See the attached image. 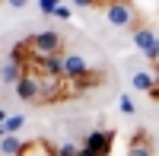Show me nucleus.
Wrapping results in <instances>:
<instances>
[{
    "instance_id": "15",
    "label": "nucleus",
    "mask_w": 159,
    "mask_h": 156,
    "mask_svg": "<svg viewBox=\"0 0 159 156\" xmlns=\"http://www.w3.org/2000/svg\"><path fill=\"white\" fill-rule=\"evenodd\" d=\"M7 118H10V115H7L3 108H0V124H7Z\"/></svg>"
},
{
    "instance_id": "13",
    "label": "nucleus",
    "mask_w": 159,
    "mask_h": 156,
    "mask_svg": "<svg viewBox=\"0 0 159 156\" xmlns=\"http://www.w3.org/2000/svg\"><path fill=\"white\" fill-rule=\"evenodd\" d=\"M38 10H42L45 16H54V10H57V3H54V0H38Z\"/></svg>"
},
{
    "instance_id": "10",
    "label": "nucleus",
    "mask_w": 159,
    "mask_h": 156,
    "mask_svg": "<svg viewBox=\"0 0 159 156\" xmlns=\"http://www.w3.org/2000/svg\"><path fill=\"white\" fill-rule=\"evenodd\" d=\"M54 156H80V144H57L54 147Z\"/></svg>"
},
{
    "instance_id": "3",
    "label": "nucleus",
    "mask_w": 159,
    "mask_h": 156,
    "mask_svg": "<svg viewBox=\"0 0 159 156\" xmlns=\"http://www.w3.org/2000/svg\"><path fill=\"white\" fill-rule=\"evenodd\" d=\"M115 137V131H89L86 140L80 144V156H111Z\"/></svg>"
},
{
    "instance_id": "9",
    "label": "nucleus",
    "mask_w": 159,
    "mask_h": 156,
    "mask_svg": "<svg viewBox=\"0 0 159 156\" xmlns=\"http://www.w3.org/2000/svg\"><path fill=\"white\" fill-rule=\"evenodd\" d=\"M19 150H22V140H19L16 134H7L3 140H0V153H7V156H19Z\"/></svg>"
},
{
    "instance_id": "6",
    "label": "nucleus",
    "mask_w": 159,
    "mask_h": 156,
    "mask_svg": "<svg viewBox=\"0 0 159 156\" xmlns=\"http://www.w3.org/2000/svg\"><path fill=\"white\" fill-rule=\"evenodd\" d=\"M127 156H156L153 153V140H150L147 131H134V137L127 144Z\"/></svg>"
},
{
    "instance_id": "7",
    "label": "nucleus",
    "mask_w": 159,
    "mask_h": 156,
    "mask_svg": "<svg viewBox=\"0 0 159 156\" xmlns=\"http://www.w3.org/2000/svg\"><path fill=\"white\" fill-rule=\"evenodd\" d=\"M22 76H25V67H22V64H16V61H3V64H0V83H7V86H16L19 80H22Z\"/></svg>"
},
{
    "instance_id": "14",
    "label": "nucleus",
    "mask_w": 159,
    "mask_h": 156,
    "mask_svg": "<svg viewBox=\"0 0 159 156\" xmlns=\"http://www.w3.org/2000/svg\"><path fill=\"white\" fill-rule=\"evenodd\" d=\"M70 13H73L70 7H64V3H57V10H54V16H57V19H70Z\"/></svg>"
},
{
    "instance_id": "11",
    "label": "nucleus",
    "mask_w": 159,
    "mask_h": 156,
    "mask_svg": "<svg viewBox=\"0 0 159 156\" xmlns=\"http://www.w3.org/2000/svg\"><path fill=\"white\" fill-rule=\"evenodd\" d=\"M22 124H25V118H22V115H10V118H7V124H3V131H7V134H16Z\"/></svg>"
},
{
    "instance_id": "12",
    "label": "nucleus",
    "mask_w": 159,
    "mask_h": 156,
    "mask_svg": "<svg viewBox=\"0 0 159 156\" xmlns=\"http://www.w3.org/2000/svg\"><path fill=\"white\" fill-rule=\"evenodd\" d=\"M118 108H121L124 115H134V112H137L134 102H130V96H121V99H118Z\"/></svg>"
},
{
    "instance_id": "8",
    "label": "nucleus",
    "mask_w": 159,
    "mask_h": 156,
    "mask_svg": "<svg viewBox=\"0 0 159 156\" xmlns=\"http://www.w3.org/2000/svg\"><path fill=\"white\" fill-rule=\"evenodd\" d=\"M19 156H54V147H51L48 140L35 137V140H25V144H22Z\"/></svg>"
},
{
    "instance_id": "1",
    "label": "nucleus",
    "mask_w": 159,
    "mask_h": 156,
    "mask_svg": "<svg viewBox=\"0 0 159 156\" xmlns=\"http://www.w3.org/2000/svg\"><path fill=\"white\" fill-rule=\"evenodd\" d=\"M76 7L83 10H99L105 19H108V25H115V29H130V35H134L137 29H143V16L140 10L134 3H127V0H111V3H92V0H76Z\"/></svg>"
},
{
    "instance_id": "5",
    "label": "nucleus",
    "mask_w": 159,
    "mask_h": 156,
    "mask_svg": "<svg viewBox=\"0 0 159 156\" xmlns=\"http://www.w3.org/2000/svg\"><path fill=\"white\" fill-rule=\"evenodd\" d=\"M134 45H137V48H140L153 64L159 61V32L153 29V25H143V29L134 32Z\"/></svg>"
},
{
    "instance_id": "4",
    "label": "nucleus",
    "mask_w": 159,
    "mask_h": 156,
    "mask_svg": "<svg viewBox=\"0 0 159 156\" xmlns=\"http://www.w3.org/2000/svg\"><path fill=\"white\" fill-rule=\"evenodd\" d=\"M16 96L22 102H29V105H45V83H42V76L25 70V76L16 83Z\"/></svg>"
},
{
    "instance_id": "2",
    "label": "nucleus",
    "mask_w": 159,
    "mask_h": 156,
    "mask_svg": "<svg viewBox=\"0 0 159 156\" xmlns=\"http://www.w3.org/2000/svg\"><path fill=\"white\" fill-rule=\"evenodd\" d=\"M25 42H29L35 57H64V54H67V51H64V48H67V38H64L61 32H54V29L35 32V35L25 38Z\"/></svg>"
}]
</instances>
